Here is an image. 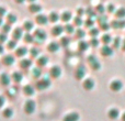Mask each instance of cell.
<instances>
[{
	"label": "cell",
	"mask_w": 125,
	"mask_h": 121,
	"mask_svg": "<svg viewBox=\"0 0 125 121\" xmlns=\"http://www.w3.org/2000/svg\"><path fill=\"white\" fill-rule=\"evenodd\" d=\"M123 50L125 51V41H124V43H123Z\"/></svg>",
	"instance_id": "cell-57"
},
{
	"label": "cell",
	"mask_w": 125,
	"mask_h": 121,
	"mask_svg": "<svg viewBox=\"0 0 125 121\" xmlns=\"http://www.w3.org/2000/svg\"><path fill=\"white\" fill-rule=\"evenodd\" d=\"M33 35H34L35 41L37 42H44L46 40V37H47L46 32L44 30H42V29H36L34 31V33H33Z\"/></svg>",
	"instance_id": "cell-3"
},
{
	"label": "cell",
	"mask_w": 125,
	"mask_h": 121,
	"mask_svg": "<svg viewBox=\"0 0 125 121\" xmlns=\"http://www.w3.org/2000/svg\"><path fill=\"white\" fill-rule=\"evenodd\" d=\"M29 10L31 13H37L40 14V12L42 11V6L36 1H31L30 6H29Z\"/></svg>",
	"instance_id": "cell-10"
},
{
	"label": "cell",
	"mask_w": 125,
	"mask_h": 121,
	"mask_svg": "<svg viewBox=\"0 0 125 121\" xmlns=\"http://www.w3.org/2000/svg\"><path fill=\"white\" fill-rule=\"evenodd\" d=\"M106 10H108V12H110V13L116 12V11H115V6L113 3H109L108 7H106Z\"/></svg>",
	"instance_id": "cell-48"
},
{
	"label": "cell",
	"mask_w": 125,
	"mask_h": 121,
	"mask_svg": "<svg viewBox=\"0 0 125 121\" xmlns=\"http://www.w3.org/2000/svg\"><path fill=\"white\" fill-rule=\"evenodd\" d=\"M24 34H23V29L22 28H15L14 30L12 31V39L15 40V41H19V40L23 39Z\"/></svg>",
	"instance_id": "cell-15"
},
{
	"label": "cell",
	"mask_w": 125,
	"mask_h": 121,
	"mask_svg": "<svg viewBox=\"0 0 125 121\" xmlns=\"http://www.w3.org/2000/svg\"><path fill=\"white\" fill-rule=\"evenodd\" d=\"M7 14H8V13H7V8H4L3 6H0V17L3 18L4 15L7 17Z\"/></svg>",
	"instance_id": "cell-49"
},
{
	"label": "cell",
	"mask_w": 125,
	"mask_h": 121,
	"mask_svg": "<svg viewBox=\"0 0 125 121\" xmlns=\"http://www.w3.org/2000/svg\"><path fill=\"white\" fill-rule=\"evenodd\" d=\"M108 117L112 120H115L120 117V111L117 108H111L110 110L108 111Z\"/></svg>",
	"instance_id": "cell-21"
},
{
	"label": "cell",
	"mask_w": 125,
	"mask_h": 121,
	"mask_svg": "<svg viewBox=\"0 0 125 121\" xmlns=\"http://www.w3.org/2000/svg\"><path fill=\"white\" fill-rule=\"evenodd\" d=\"M23 40L25 43L30 44V43H33V41H34L35 39H34V35L33 34H31V33H25L23 36Z\"/></svg>",
	"instance_id": "cell-37"
},
{
	"label": "cell",
	"mask_w": 125,
	"mask_h": 121,
	"mask_svg": "<svg viewBox=\"0 0 125 121\" xmlns=\"http://www.w3.org/2000/svg\"><path fill=\"white\" fill-rule=\"evenodd\" d=\"M29 54L31 55V57H33V59H39L41 55H40V50L36 48V46H33V48H30V51H29Z\"/></svg>",
	"instance_id": "cell-30"
},
{
	"label": "cell",
	"mask_w": 125,
	"mask_h": 121,
	"mask_svg": "<svg viewBox=\"0 0 125 121\" xmlns=\"http://www.w3.org/2000/svg\"><path fill=\"white\" fill-rule=\"evenodd\" d=\"M62 74V68L58 66V65H54V66L51 67L50 69V76L52 78H59Z\"/></svg>",
	"instance_id": "cell-6"
},
{
	"label": "cell",
	"mask_w": 125,
	"mask_h": 121,
	"mask_svg": "<svg viewBox=\"0 0 125 121\" xmlns=\"http://www.w3.org/2000/svg\"><path fill=\"white\" fill-rule=\"evenodd\" d=\"M11 78H12V80L15 84H19L23 79V75H22L21 72H13L12 75H11Z\"/></svg>",
	"instance_id": "cell-24"
},
{
	"label": "cell",
	"mask_w": 125,
	"mask_h": 121,
	"mask_svg": "<svg viewBox=\"0 0 125 121\" xmlns=\"http://www.w3.org/2000/svg\"><path fill=\"white\" fill-rule=\"evenodd\" d=\"M29 48H26L25 45H22V46H18L17 50H15V56L18 57H21V59H23L24 56H25L26 54L29 53Z\"/></svg>",
	"instance_id": "cell-14"
},
{
	"label": "cell",
	"mask_w": 125,
	"mask_h": 121,
	"mask_svg": "<svg viewBox=\"0 0 125 121\" xmlns=\"http://www.w3.org/2000/svg\"><path fill=\"white\" fill-rule=\"evenodd\" d=\"M64 32H65V28H64V25H61V24H56L52 29V34L54 36H59Z\"/></svg>",
	"instance_id": "cell-17"
},
{
	"label": "cell",
	"mask_w": 125,
	"mask_h": 121,
	"mask_svg": "<svg viewBox=\"0 0 125 121\" xmlns=\"http://www.w3.org/2000/svg\"><path fill=\"white\" fill-rule=\"evenodd\" d=\"M88 62H89V64H90V67L93 71H99V69L101 68V64H100V62L97 60V57H95L94 55H90V56L88 57Z\"/></svg>",
	"instance_id": "cell-5"
},
{
	"label": "cell",
	"mask_w": 125,
	"mask_h": 121,
	"mask_svg": "<svg viewBox=\"0 0 125 121\" xmlns=\"http://www.w3.org/2000/svg\"><path fill=\"white\" fill-rule=\"evenodd\" d=\"M101 41H102V43H103L104 45H109V44H110L111 42L113 41V39H112V36H111L110 34H108V33H105V34H103V35H102V37H101Z\"/></svg>",
	"instance_id": "cell-33"
},
{
	"label": "cell",
	"mask_w": 125,
	"mask_h": 121,
	"mask_svg": "<svg viewBox=\"0 0 125 121\" xmlns=\"http://www.w3.org/2000/svg\"><path fill=\"white\" fill-rule=\"evenodd\" d=\"M83 13L86 14V9H83V8H78L77 9V14L79 15V17H81Z\"/></svg>",
	"instance_id": "cell-51"
},
{
	"label": "cell",
	"mask_w": 125,
	"mask_h": 121,
	"mask_svg": "<svg viewBox=\"0 0 125 121\" xmlns=\"http://www.w3.org/2000/svg\"><path fill=\"white\" fill-rule=\"evenodd\" d=\"M59 48H61L59 42H51L47 46V50H48V52H51V53H56L57 51L59 50Z\"/></svg>",
	"instance_id": "cell-23"
},
{
	"label": "cell",
	"mask_w": 125,
	"mask_h": 121,
	"mask_svg": "<svg viewBox=\"0 0 125 121\" xmlns=\"http://www.w3.org/2000/svg\"><path fill=\"white\" fill-rule=\"evenodd\" d=\"M7 94H8L9 97H12L14 94H17V89H15L14 87H12V88H10L8 91H7Z\"/></svg>",
	"instance_id": "cell-50"
},
{
	"label": "cell",
	"mask_w": 125,
	"mask_h": 121,
	"mask_svg": "<svg viewBox=\"0 0 125 121\" xmlns=\"http://www.w3.org/2000/svg\"><path fill=\"white\" fill-rule=\"evenodd\" d=\"M47 64H48V57L46 56V55H41L39 59H36V65L40 68L46 66Z\"/></svg>",
	"instance_id": "cell-19"
},
{
	"label": "cell",
	"mask_w": 125,
	"mask_h": 121,
	"mask_svg": "<svg viewBox=\"0 0 125 121\" xmlns=\"http://www.w3.org/2000/svg\"><path fill=\"white\" fill-rule=\"evenodd\" d=\"M89 44H90V46H92V48H97V46L99 45V40H98V37H91V40L89 41Z\"/></svg>",
	"instance_id": "cell-44"
},
{
	"label": "cell",
	"mask_w": 125,
	"mask_h": 121,
	"mask_svg": "<svg viewBox=\"0 0 125 121\" xmlns=\"http://www.w3.org/2000/svg\"><path fill=\"white\" fill-rule=\"evenodd\" d=\"M4 104H6V98H4V96L0 95V109L4 106Z\"/></svg>",
	"instance_id": "cell-52"
},
{
	"label": "cell",
	"mask_w": 125,
	"mask_h": 121,
	"mask_svg": "<svg viewBox=\"0 0 125 121\" xmlns=\"http://www.w3.org/2000/svg\"><path fill=\"white\" fill-rule=\"evenodd\" d=\"M51 85H52V82L50 77H41L36 83V88L40 90H44V89H47Z\"/></svg>",
	"instance_id": "cell-2"
},
{
	"label": "cell",
	"mask_w": 125,
	"mask_h": 121,
	"mask_svg": "<svg viewBox=\"0 0 125 121\" xmlns=\"http://www.w3.org/2000/svg\"><path fill=\"white\" fill-rule=\"evenodd\" d=\"M1 30H2V33H6V34H8V33L11 31V24H9V23H7V22H6V23L2 25Z\"/></svg>",
	"instance_id": "cell-43"
},
{
	"label": "cell",
	"mask_w": 125,
	"mask_h": 121,
	"mask_svg": "<svg viewBox=\"0 0 125 121\" xmlns=\"http://www.w3.org/2000/svg\"><path fill=\"white\" fill-rule=\"evenodd\" d=\"M73 25H77V26H81L82 23H84L83 20H82L81 17H79V15H77V17L73 18Z\"/></svg>",
	"instance_id": "cell-39"
},
{
	"label": "cell",
	"mask_w": 125,
	"mask_h": 121,
	"mask_svg": "<svg viewBox=\"0 0 125 121\" xmlns=\"http://www.w3.org/2000/svg\"><path fill=\"white\" fill-rule=\"evenodd\" d=\"M69 43H70V39H69L68 35L67 36H62L61 40H59V44L62 46H67Z\"/></svg>",
	"instance_id": "cell-38"
},
{
	"label": "cell",
	"mask_w": 125,
	"mask_h": 121,
	"mask_svg": "<svg viewBox=\"0 0 125 121\" xmlns=\"http://www.w3.org/2000/svg\"><path fill=\"white\" fill-rule=\"evenodd\" d=\"M17 21H18V18L14 13H8V14H7V23L12 25V24L15 23Z\"/></svg>",
	"instance_id": "cell-32"
},
{
	"label": "cell",
	"mask_w": 125,
	"mask_h": 121,
	"mask_svg": "<svg viewBox=\"0 0 125 121\" xmlns=\"http://www.w3.org/2000/svg\"><path fill=\"white\" fill-rule=\"evenodd\" d=\"M106 21H108V18L103 14H101L99 18H98V22L100 23V25H101V24H104V23H108Z\"/></svg>",
	"instance_id": "cell-46"
},
{
	"label": "cell",
	"mask_w": 125,
	"mask_h": 121,
	"mask_svg": "<svg viewBox=\"0 0 125 121\" xmlns=\"http://www.w3.org/2000/svg\"><path fill=\"white\" fill-rule=\"evenodd\" d=\"M7 48H8L9 50H17V48H18L17 41H15V40H13V39L9 40V41L7 42Z\"/></svg>",
	"instance_id": "cell-36"
},
{
	"label": "cell",
	"mask_w": 125,
	"mask_h": 121,
	"mask_svg": "<svg viewBox=\"0 0 125 121\" xmlns=\"http://www.w3.org/2000/svg\"><path fill=\"white\" fill-rule=\"evenodd\" d=\"M13 115H14V112H13V109L11 108V107H6V108H3V110H2V117L6 118V119L12 118Z\"/></svg>",
	"instance_id": "cell-22"
},
{
	"label": "cell",
	"mask_w": 125,
	"mask_h": 121,
	"mask_svg": "<svg viewBox=\"0 0 125 121\" xmlns=\"http://www.w3.org/2000/svg\"><path fill=\"white\" fill-rule=\"evenodd\" d=\"M100 52H101V55H103V56L110 57L113 55V48L110 45H103L100 50Z\"/></svg>",
	"instance_id": "cell-16"
},
{
	"label": "cell",
	"mask_w": 125,
	"mask_h": 121,
	"mask_svg": "<svg viewBox=\"0 0 125 121\" xmlns=\"http://www.w3.org/2000/svg\"><path fill=\"white\" fill-rule=\"evenodd\" d=\"M94 86H95V82L90 77L83 79V82H82V87H83L86 90H92V89L94 88Z\"/></svg>",
	"instance_id": "cell-12"
},
{
	"label": "cell",
	"mask_w": 125,
	"mask_h": 121,
	"mask_svg": "<svg viewBox=\"0 0 125 121\" xmlns=\"http://www.w3.org/2000/svg\"><path fill=\"white\" fill-rule=\"evenodd\" d=\"M84 35H86V31L82 30L81 28H77V30H76V32H75V36L77 37V39H80V41H82Z\"/></svg>",
	"instance_id": "cell-34"
},
{
	"label": "cell",
	"mask_w": 125,
	"mask_h": 121,
	"mask_svg": "<svg viewBox=\"0 0 125 121\" xmlns=\"http://www.w3.org/2000/svg\"><path fill=\"white\" fill-rule=\"evenodd\" d=\"M100 33V29L99 28H92L89 31V34L91 35V37H97Z\"/></svg>",
	"instance_id": "cell-40"
},
{
	"label": "cell",
	"mask_w": 125,
	"mask_h": 121,
	"mask_svg": "<svg viewBox=\"0 0 125 121\" xmlns=\"http://www.w3.org/2000/svg\"><path fill=\"white\" fill-rule=\"evenodd\" d=\"M33 28H34V23H33L32 21H30V20H26V21L23 22L22 29H23V30H25L26 33H30L31 31L33 30Z\"/></svg>",
	"instance_id": "cell-26"
},
{
	"label": "cell",
	"mask_w": 125,
	"mask_h": 121,
	"mask_svg": "<svg viewBox=\"0 0 125 121\" xmlns=\"http://www.w3.org/2000/svg\"><path fill=\"white\" fill-rule=\"evenodd\" d=\"M65 28V32L67 33V34H75L76 32V26L73 25V24H70V23H67L66 25H64Z\"/></svg>",
	"instance_id": "cell-31"
},
{
	"label": "cell",
	"mask_w": 125,
	"mask_h": 121,
	"mask_svg": "<svg viewBox=\"0 0 125 121\" xmlns=\"http://www.w3.org/2000/svg\"><path fill=\"white\" fill-rule=\"evenodd\" d=\"M84 76H86V67H84L83 65L77 66V68H76V71H75V77L77 78V79H83Z\"/></svg>",
	"instance_id": "cell-11"
},
{
	"label": "cell",
	"mask_w": 125,
	"mask_h": 121,
	"mask_svg": "<svg viewBox=\"0 0 125 121\" xmlns=\"http://www.w3.org/2000/svg\"><path fill=\"white\" fill-rule=\"evenodd\" d=\"M80 119V115L76 111H71V112H68L62 118V121H79Z\"/></svg>",
	"instance_id": "cell-7"
},
{
	"label": "cell",
	"mask_w": 125,
	"mask_h": 121,
	"mask_svg": "<svg viewBox=\"0 0 125 121\" xmlns=\"http://www.w3.org/2000/svg\"><path fill=\"white\" fill-rule=\"evenodd\" d=\"M12 82V78H11V75H9L7 72L0 74V84L4 87H8L9 85Z\"/></svg>",
	"instance_id": "cell-4"
},
{
	"label": "cell",
	"mask_w": 125,
	"mask_h": 121,
	"mask_svg": "<svg viewBox=\"0 0 125 121\" xmlns=\"http://www.w3.org/2000/svg\"><path fill=\"white\" fill-rule=\"evenodd\" d=\"M1 62H2V64H3L4 66L9 67V66H12V65L14 64L15 59H14V56H13L12 54H7V55H3Z\"/></svg>",
	"instance_id": "cell-9"
},
{
	"label": "cell",
	"mask_w": 125,
	"mask_h": 121,
	"mask_svg": "<svg viewBox=\"0 0 125 121\" xmlns=\"http://www.w3.org/2000/svg\"><path fill=\"white\" fill-rule=\"evenodd\" d=\"M35 21H36V23L39 24V25H46V24L48 23V21H50V19H48V15H45V14H43V13H40V14L36 15Z\"/></svg>",
	"instance_id": "cell-13"
},
{
	"label": "cell",
	"mask_w": 125,
	"mask_h": 121,
	"mask_svg": "<svg viewBox=\"0 0 125 121\" xmlns=\"http://www.w3.org/2000/svg\"><path fill=\"white\" fill-rule=\"evenodd\" d=\"M93 24H94V20H93L92 18H88V19L84 21V25H86L87 28H90V29L94 28V26H93Z\"/></svg>",
	"instance_id": "cell-42"
},
{
	"label": "cell",
	"mask_w": 125,
	"mask_h": 121,
	"mask_svg": "<svg viewBox=\"0 0 125 121\" xmlns=\"http://www.w3.org/2000/svg\"><path fill=\"white\" fill-rule=\"evenodd\" d=\"M31 75H32L34 78L40 79V78H41V75H42V68H40L39 66L33 67V68L31 69Z\"/></svg>",
	"instance_id": "cell-28"
},
{
	"label": "cell",
	"mask_w": 125,
	"mask_h": 121,
	"mask_svg": "<svg viewBox=\"0 0 125 121\" xmlns=\"http://www.w3.org/2000/svg\"><path fill=\"white\" fill-rule=\"evenodd\" d=\"M3 24H4V22H3V18L0 17V26L2 28V25H3Z\"/></svg>",
	"instance_id": "cell-55"
},
{
	"label": "cell",
	"mask_w": 125,
	"mask_h": 121,
	"mask_svg": "<svg viewBox=\"0 0 125 121\" xmlns=\"http://www.w3.org/2000/svg\"><path fill=\"white\" fill-rule=\"evenodd\" d=\"M122 121H125V112L122 115Z\"/></svg>",
	"instance_id": "cell-56"
},
{
	"label": "cell",
	"mask_w": 125,
	"mask_h": 121,
	"mask_svg": "<svg viewBox=\"0 0 125 121\" xmlns=\"http://www.w3.org/2000/svg\"><path fill=\"white\" fill-rule=\"evenodd\" d=\"M3 52H4V48H3L2 44H0V54H2Z\"/></svg>",
	"instance_id": "cell-54"
},
{
	"label": "cell",
	"mask_w": 125,
	"mask_h": 121,
	"mask_svg": "<svg viewBox=\"0 0 125 121\" xmlns=\"http://www.w3.org/2000/svg\"><path fill=\"white\" fill-rule=\"evenodd\" d=\"M122 88H123V83H122L120 79H114L110 83V89L112 91L117 93V91H120Z\"/></svg>",
	"instance_id": "cell-8"
},
{
	"label": "cell",
	"mask_w": 125,
	"mask_h": 121,
	"mask_svg": "<svg viewBox=\"0 0 125 121\" xmlns=\"http://www.w3.org/2000/svg\"><path fill=\"white\" fill-rule=\"evenodd\" d=\"M115 15H116L117 20H124V18H125V8L117 9L116 12H115Z\"/></svg>",
	"instance_id": "cell-35"
},
{
	"label": "cell",
	"mask_w": 125,
	"mask_h": 121,
	"mask_svg": "<svg viewBox=\"0 0 125 121\" xmlns=\"http://www.w3.org/2000/svg\"><path fill=\"white\" fill-rule=\"evenodd\" d=\"M101 30H104V31H106V30H109L110 29V25H109L108 23H104V24H101Z\"/></svg>",
	"instance_id": "cell-53"
},
{
	"label": "cell",
	"mask_w": 125,
	"mask_h": 121,
	"mask_svg": "<svg viewBox=\"0 0 125 121\" xmlns=\"http://www.w3.org/2000/svg\"><path fill=\"white\" fill-rule=\"evenodd\" d=\"M48 19H50L51 22H57L59 19H61V15H59L58 12H56V11H52V12L48 14Z\"/></svg>",
	"instance_id": "cell-29"
},
{
	"label": "cell",
	"mask_w": 125,
	"mask_h": 121,
	"mask_svg": "<svg viewBox=\"0 0 125 121\" xmlns=\"http://www.w3.org/2000/svg\"><path fill=\"white\" fill-rule=\"evenodd\" d=\"M9 40H8V35L6 33H0V44H3V43H7Z\"/></svg>",
	"instance_id": "cell-45"
},
{
	"label": "cell",
	"mask_w": 125,
	"mask_h": 121,
	"mask_svg": "<svg viewBox=\"0 0 125 121\" xmlns=\"http://www.w3.org/2000/svg\"><path fill=\"white\" fill-rule=\"evenodd\" d=\"M112 42H113V48H119L120 46H121V39H120V37H115Z\"/></svg>",
	"instance_id": "cell-47"
},
{
	"label": "cell",
	"mask_w": 125,
	"mask_h": 121,
	"mask_svg": "<svg viewBox=\"0 0 125 121\" xmlns=\"http://www.w3.org/2000/svg\"><path fill=\"white\" fill-rule=\"evenodd\" d=\"M35 109H36V104H35L34 100H32V99L25 100V102L23 105V111L26 115H32L35 111Z\"/></svg>",
	"instance_id": "cell-1"
},
{
	"label": "cell",
	"mask_w": 125,
	"mask_h": 121,
	"mask_svg": "<svg viewBox=\"0 0 125 121\" xmlns=\"http://www.w3.org/2000/svg\"><path fill=\"white\" fill-rule=\"evenodd\" d=\"M35 93V87H33L32 85H25V86L23 87V94L25 96H28V97H31V96H33Z\"/></svg>",
	"instance_id": "cell-20"
},
{
	"label": "cell",
	"mask_w": 125,
	"mask_h": 121,
	"mask_svg": "<svg viewBox=\"0 0 125 121\" xmlns=\"http://www.w3.org/2000/svg\"><path fill=\"white\" fill-rule=\"evenodd\" d=\"M89 46H90L89 42L82 40V41H79V43H78V50H79L80 52H86V51L89 48Z\"/></svg>",
	"instance_id": "cell-27"
},
{
	"label": "cell",
	"mask_w": 125,
	"mask_h": 121,
	"mask_svg": "<svg viewBox=\"0 0 125 121\" xmlns=\"http://www.w3.org/2000/svg\"><path fill=\"white\" fill-rule=\"evenodd\" d=\"M61 19L64 22H66V23H68L69 21H70L71 19H73V14H71V12L70 11H68V10H65L64 12L61 14Z\"/></svg>",
	"instance_id": "cell-25"
},
{
	"label": "cell",
	"mask_w": 125,
	"mask_h": 121,
	"mask_svg": "<svg viewBox=\"0 0 125 121\" xmlns=\"http://www.w3.org/2000/svg\"><path fill=\"white\" fill-rule=\"evenodd\" d=\"M105 10H106V7H104L103 3H99L97 6V8H95V11H97V12H99L100 14H103Z\"/></svg>",
	"instance_id": "cell-41"
},
{
	"label": "cell",
	"mask_w": 125,
	"mask_h": 121,
	"mask_svg": "<svg viewBox=\"0 0 125 121\" xmlns=\"http://www.w3.org/2000/svg\"><path fill=\"white\" fill-rule=\"evenodd\" d=\"M33 65V62L31 59H22L20 60V67L23 69H29L31 68Z\"/></svg>",
	"instance_id": "cell-18"
}]
</instances>
